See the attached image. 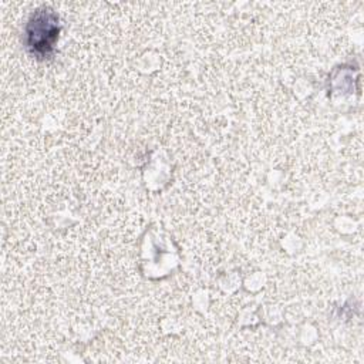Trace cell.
Wrapping results in <instances>:
<instances>
[{
  "label": "cell",
  "mask_w": 364,
  "mask_h": 364,
  "mask_svg": "<svg viewBox=\"0 0 364 364\" xmlns=\"http://www.w3.org/2000/svg\"><path fill=\"white\" fill-rule=\"evenodd\" d=\"M58 16L48 7L37 9L28 18L24 30V44L37 58L51 55L58 38Z\"/></svg>",
  "instance_id": "obj_1"
}]
</instances>
